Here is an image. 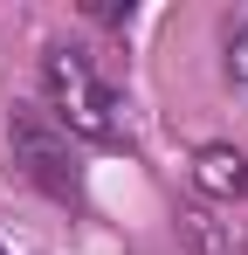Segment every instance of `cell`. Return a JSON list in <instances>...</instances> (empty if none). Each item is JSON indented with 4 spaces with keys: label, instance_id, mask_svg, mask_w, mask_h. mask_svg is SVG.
Returning a JSON list of instances; mask_svg holds the SVG:
<instances>
[{
    "label": "cell",
    "instance_id": "obj_1",
    "mask_svg": "<svg viewBox=\"0 0 248 255\" xmlns=\"http://www.w3.org/2000/svg\"><path fill=\"white\" fill-rule=\"evenodd\" d=\"M41 90H48V118L62 131H76L90 145H124L118 90L90 69V55H76V48H41Z\"/></svg>",
    "mask_w": 248,
    "mask_h": 255
},
{
    "label": "cell",
    "instance_id": "obj_2",
    "mask_svg": "<svg viewBox=\"0 0 248 255\" xmlns=\"http://www.w3.org/2000/svg\"><path fill=\"white\" fill-rule=\"evenodd\" d=\"M7 152H14V166L28 172L48 200H83V166H76V152H69V131L55 125L48 111L14 104V118H7Z\"/></svg>",
    "mask_w": 248,
    "mask_h": 255
},
{
    "label": "cell",
    "instance_id": "obj_3",
    "mask_svg": "<svg viewBox=\"0 0 248 255\" xmlns=\"http://www.w3.org/2000/svg\"><path fill=\"white\" fill-rule=\"evenodd\" d=\"M193 186L214 193V200H248V152H235V145H207L200 159H193Z\"/></svg>",
    "mask_w": 248,
    "mask_h": 255
},
{
    "label": "cell",
    "instance_id": "obj_4",
    "mask_svg": "<svg viewBox=\"0 0 248 255\" xmlns=\"http://www.w3.org/2000/svg\"><path fill=\"white\" fill-rule=\"evenodd\" d=\"M179 235L193 242V255H235V235H228L214 214H179Z\"/></svg>",
    "mask_w": 248,
    "mask_h": 255
},
{
    "label": "cell",
    "instance_id": "obj_5",
    "mask_svg": "<svg viewBox=\"0 0 248 255\" xmlns=\"http://www.w3.org/2000/svg\"><path fill=\"white\" fill-rule=\"evenodd\" d=\"M83 14L104 21V28H124V21H131V0H83Z\"/></svg>",
    "mask_w": 248,
    "mask_h": 255
},
{
    "label": "cell",
    "instance_id": "obj_6",
    "mask_svg": "<svg viewBox=\"0 0 248 255\" xmlns=\"http://www.w3.org/2000/svg\"><path fill=\"white\" fill-rule=\"evenodd\" d=\"M228 69H235V76L248 83V21L235 28V42H228Z\"/></svg>",
    "mask_w": 248,
    "mask_h": 255
}]
</instances>
